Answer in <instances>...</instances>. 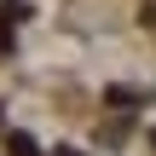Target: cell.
Listing matches in <instances>:
<instances>
[{
  "label": "cell",
  "instance_id": "1",
  "mask_svg": "<svg viewBox=\"0 0 156 156\" xmlns=\"http://www.w3.org/2000/svg\"><path fill=\"white\" fill-rule=\"evenodd\" d=\"M58 156H75V151H58Z\"/></svg>",
  "mask_w": 156,
  "mask_h": 156
}]
</instances>
